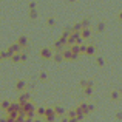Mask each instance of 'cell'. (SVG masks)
<instances>
[{
  "label": "cell",
  "mask_w": 122,
  "mask_h": 122,
  "mask_svg": "<svg viewBox=\"0 0 122 122\" xmlns=\"http://www.w3.org/2000/svg\"><path fill=\"white\" fill-rule=\"evenodd\" d=\"M62 54H63V59L65 60H68V62H73V60H77V57H79V54H76V53H73L71 51V48H65V50L62 51Z\"/></svg>",
  "instance_id": "1"
},
{
  "label": "cell",
  "mask_w": 122,
  "mask_h": 122,
  "mask_svg": "<svg viewBox=\"0 0 122 122\" xmlns=\"http://www.w3.org/2000/svg\"><path fill=\"white\" fill-rule=\"evenodd\" d=\"M57 113H56V110H54V107L53 108H46V111H45V114H43V121H56L57 119Z\"/></svg>",
  "instance_id": "2"
},
{
  "label": "cell",
  "mask_w": 122,
  "mask_h": 122,
  "mask_svg": "<svg viewBox=\"0 0 122 122\" xmlns=\"http://www.w3.org/2000/svg\"><path fill=\"white\" fill-rule=\"evenodd\" d=\"M53 56H54V50H51V48L45 46V48H42V50H40V57H42L43 60L53 59Z\"/></svg>",
  "instance_id": "3"
},
{
  "label": "cell",
  "mask_w": 122,
  "mask_h": 122,
  "mask_svg": "<svg viewBox=\"0 0 122 122\" xmlns=\"http://www.w3.org/2000/svg\"><path fill=\"white\" fill-rule=\"evenodd\" d=\"M76 111H77V114H83V116H88V114H90V110H88V104H85V102H82V104H79L77 107H76Z\"/></svg>",
  "instance_id": "4"
},
{
  "label": "cell",
  "mask_w": 122,
  "mask_h": 122,
  "mask_svg": "<svg viewBox=\"0 0 122 122\" xmlns=\"http://www.w3.org/2000/svg\"><path fill=\"white\" fill-rule=\"evenodd\" d=\"M8 51H9V54L12 56L14 53H22V51H23V46H22L19 42H15V43H11L8 46Z\"/></svg>",
  "instance_id": "5"
},
{
  "label": "cell",
  "mask_w": 122,
  "mask_h": 122,
  "mask_svg": "<svg viewBox=\"0 0 122 122\" xmlns=\"http://www.w3.org/2000/svg\"><path fill=\"white\" fill-rule=\"evenodd\" d=\"M30 99H31V94H30V91H25V90H23V91H20V94H19L17 101L20 102L22 105H23L25 102H28V101H30Z\"/></svg>",
  "instance_id": "6"
},
{
  "label": "cell",
  "mask_w": 122,
  "mask_h": 122,
  "mask_svg": "<svg viewBox=\"0 0 122 122\" xmlns=\"http://www.w3.org/2000/svg\"><path fill=\"white\" fill-rule=\"evenodd\" d=\"M22 107H23V111H25V113H34V111L37 110V108H36V105H34L31 101L25 102V104L22 105Z\"/></svg>",
  "instance_id": "7"
},
{
  "label": "cell",
  "mask_w": 122,
  "mask_h": 122,
  "mask_svg": "<svg viewBox=\"0 0 122 122\" xmlns=\"http://www.w3.org/2000/svg\"><path fill=\"white\" fill-rule=\"evenodd\" d=\"M53 60L56 63H60V62H63V54H62V51H54V56H53Z\"/></svg>",
  "instance_id": "8"
},
{
  "label": "cell",
  "mask_w": 122,
  "mask_h": 122,
  "mask_svg": "<svg viewBox=\"0 0 122 122\" xmlns=\"http://www.w3.org/2000/svg\"><path fill=\"white\" fill-rule=\"evenodd\" d=\"M25 88H26V82H25L23 79H19V81L15 82V90L20 93V91H23Z\"/></svg>",
  "instance_id": "9"
},
{
  "label": "cell",
  "mask_w": 122,
  "mask_h": 122,
  "mask_svg": "<svg viewBox=\"0 0 122 122\" xmlns=\"http://www.w3.org/2000/svg\"><path fill=\"white\" fill-rule=\"evenodd\" d=\"M53 50L54 51H63L65 50V43H62V42L57 39L56 42H54V45H53Z\"/></svg>",
  "instance_id": "10"
},
{
  "label": "cell",
  "mask_w": 122,
  "mask_h": 122,
  "mask_svg": "<svg viewBox=\"0 0 122 122\" xmlns=\"http://www.w3.org/2000/svg\"><path fill=\"white\" fill-rule=\"evenodd\" d=\"M54 110H56V113H57V116H59V117H62V116H65V114H66L65 108H63L62 105H54Z\"/></svg>",
  "instance_id": "11"
},
{
  "label": "cell",
  "mask_w": 122,
  "mask_h": 122,
  "mask_svg": "<svg viewBox=\"0 0 122 122\" xmlns=\"http://www.w3.org/2000/svg\"><path fill=\"white\" fill-rule=\"evenodd\" d=\"M85 54H86V56H90V57H91V56H96V46L93 43H90L88 46H86V53Z\"/></svg>",
  "instance_id": "12"
},
{
  "label": "cell",
  "mask_w": 122,
  "mask_h": 122,
  "mask_svg": "<svg viewBox=\"0 0 122 122\" xmlns=\"http://www.w3.org/2000/svg\"><path fill=\"white\" fill-rule=\"evenodd\" d=\"M9 107H11V101H6V99H5V101L0 102V110H3L5 113L8 111V108H9Z\"/></svg>",
  "instance_id": "13"
},
{
  "label": "cell",
  "mask_w": 122,
  "mask_h": 122,
  "mask_svg": "<svg viewBox=\"0 0 122 122\" xmlns=\"http://www.w3.org/2000/svg\"><path fill=\"white\" fill-rule=\"evenodd\" d=\"M79 85H81V88H86V86H94V82L88 81V79H82Z\"/></svg>",
  "instance_id": "14"
},
{
  "label": "cell",
  "mask_w": 122,
  "mask_h": 122,
  "mask_svg": "<svg viewBox=\"0 0 122 122\" xmlns=\"http://www.w3.org/2000/svg\"><path fill=\"white\" fill-rule=\"evenodd\" d=\"M81 36H82L85 40H86V39H90V37H91V30H90V28H82Z\"/></svg>",
  "instance_id": "15"
},
{
  "label": "cell",
  "mask_w": 122,
  "mask_h": 122,
  "mask_svg": "<svg viewBox=\"0 0 122 122\" xmlns=\"http://www.w3.org/2000/svg\"><path fill=\"white\" fill-rule=\"evenodd\" d=\"M119 97H121V91L119 90H113V91L110 93V99L111 101H119Z\"/></svg>",
  "instance_id": "16"
},
{
  "label": "cell",
  "mask_w": 122,
  "mask_h": 122,
  "mask_svg": "<svg viewBox=\"0 0 122 122\" xmlns=\"http://www.w3.org/2000/svg\"><path fill=\"white\" fill-rule=\"evenodd\" d=\"M83 94L86 96V97H90V96H93V93H94V86H86V88H82Z\"/></svg>",
  "instance_id": "17"
},
{
  "label": "cell",
  "mask_w": 122,
  "mask_h": 122,
  "mask_svg": "<svg viewBox=\"0 0 122 122\" xmlns=\"http://www.w3.org/2000/svg\"><path fill=\"white\" fill-rule=\"evenodd\" d=\"M20 54H22V53H14V54L11 56V62H12V63H19V62H22Z\"/></svg>",
  "instance_id": "18"
},
{
  "label": "cell",
  "mask_w": 122,
  "mask_h": 122,
  "mask_svg": "<svg viewBox=\"0 0 122 122\" xmlns=\"http://www.w3.org/2000/svg\"><path fill=\"white\" fill-rule=\"evenodd\" d=\"M17 42H19V43H20L23 48L28 46V37H26V36H20V37L17 39Z\"/></svg>",
  "instance_id": "19"
},
{
  "label": "cell",
  "mask_w": 122,
  "mask_h": 122,
  "mask_svg": "<svg viewBox=\"0 0 122 122\" xmlns=\"http://www.w3.org/2000/svg\"><path fill=\"white\" fill-rule=\"evenodd\" d=\"M76 116H77V111H76V108H74V110H70V111H68L70 121H76Z\"/></svg>",
  "instance_id": "20"
},
{
  "label": "cell",
  "mask_w": 122,
  "mask_h": 122,
  "mask_svg": "<svg viewBox=\"0 0 122 122\" xmlns=\"http://www.w3.org/2000/svg\"><path fill=\"white\" fill-rule=\"evenodd\" d=\"M46 25H48L50 28L56 26V19H54V17H48V19H46Z\"/></svg>",
  "instance_id": "21"
},
{
  "label": "cell",
  "mask_w": 122,
  "mask_h": 122,
  "mask_svg": "<svg viewBox=\"0 0 122 122\" xmlns=\"http://www.w3.org/2000/svg\"><path fill=\"white\" fill-rule=\"evenodd\" d=\"M82 28H83L82 22H79V23H74V25H73V31H77V33H81Z\"/></svg>",
  "instance_id": "22"
},
{
  "label": "cell",
  "mask_w": 122,
  "mask_h": 122,
  "mask_svg": "<svg viewBox=\"0 0 122 122\" xmlns=\"http://www.w3.org/2000/svg\"><path fill=\"white\" fill-rule=\"evenodd\" d=\"M37 17H39V14H37L36 9H30V19H31V20H36Z\"/></svg>",
  "instance_id": "23"
},
{
  "label": "cell",
  "mask_w": 122,
  "mask_h": 122,
  "mask_svg": "<svg viewBox=\"0 0 122 122\" xmlns=\"http://www.w3.org/2000/svg\"><path fill=\"white\" fill-rule=\"evenodd\" d=\"M96 30H97V33H104L105 31V23L104 22H99L97 26H96Z\"/></svg>",
  "instance_id": "24"
},
{
  "label": "cell",
  "mask_w": 122,
  "mask_h": 122,
  "mask_svg": "<svg viewBox=\"0 0 122 122\" xmlns=\"http://www.w3.org/2000/svg\"><path fill=\"white\" fill-rule=\"evenodd\" d=\"M96 63H97V66H104V65H105V60H104V57H101V56H96Z\"/></svg>",
  "instance_id": "25"
},
{
  "label": "cell",
  "mask_w": 122,
  "mask_h": 122,
  "mask_svg": "<svg viewBox=\"0 0 122 122\" xmlns=\"http://www.w3.org/2000/svg\"><path fill=\"white\" fill-rule=\"evenodd\" d=\"M82 25H83V28H90V26H91V20H90L88 17L82 19Z\"/></svg>",
  "instance_id": "26"
},
{
  "label": "cell",
  "mask_w": 122,
  "mask_h": 122,
  "mask_svg": "<svg viewBox=\"0 0 122 122\" xmlns=\"http://www.w3.org/2000/svg\"><path fill=\"white\" fill-rule=\"evenodd\" d=\"M45 111H46V108H45V107H37V110H36V113H37V116H42V117H43V114H45Z\"/></svg>",
  "instance_id": "27"
},
{
  "label": "cell",
  "mask_w": 122,
  "mask_h": 122,
  "mask_svg": "<svg viewBox=\"0 0 122 122\" xmlns=\"http://www.w3.org/2000/svg\"><path fill=\"white\" fill-rule=\"evenodd\" d=\"M39 81H42V82H46L48 81V74L45 71H40V74H39Z\"/></svg>",
  "instance_id": "28"
},
{
  "label": "cell",
  "mask_w": 122,
  "mask_h": 122,
  "mask_svg": "<svg viewBox=\"0 0 122 122\" xmlns=\"http://www.w3.org/2000/svg\"><path fill=\"white\" fill-rule=\"evenodd\" d=\"M71 51L73 53H76V54H81V50H79V43H74V45H71Z\"/></svg>",
  "instance_id": "29"
},
{
  "label": "cell",
  "mask_w": 122,
  "mask_h": 122,
  "mask_svg": "<svg viewBox=\"0 0 122 122\" xmlns=\"http://www.w3.org/2000/svg\"><path fill=\"white\" fill-rule=\"evenodd\" d=\"M71 33H73V26H66L65 30L62 31V34H65L66 37H68V36H70V34H71Z\"/></svg>",
  "instance_id": "30"
},
{
  "label": "cell",
  "mask_w": 122,
  "mask_h": 122,
  "mask_svg": "<svg viewBox=\"0 0 122 122\" xmlns=\"http://www.w3.org/2000/svg\"><path fill=\"white\" fill-rule=\"evenodd\" d=\"M86 46H88V45H85L82 42V43H79V50H81V54H85L86 53Z\"/></svg>",
  "instance_id": "31"
},
{
  "label": "cell",
  "mask_w": 122,
  "mask_h": 122,
  "mask_svg": "<svg viewBox=\"0 0 122 122\" xmlns=\"http://www.w3.org/2000/svg\"><path fill=\"white\" fill-rule=\"evenodd\" d=\"M20 57H22V62H26V60H28V54L26 53H22Z\"/></svg>",
  "instance_id": "32"
},
{
  "label": "cell",
  "mask_w": 122,
  "mask_h": 122,
  "mask_svg": "<svg viewBox=\"0 0 122 122\" xmlns=\"http://www.w3.org/2000/svg\"><path fill=\"white\" fill-rule=\"evenodd\" d=\"M28 8L30 9H36V2H30L28 3Z\"/></svg>",
  "instance_id": "33"
},
{
  "label": "cell",
  "mask_w": 122,
  "mask_h": 122,
  "mask_svg": "<svg viewBox=\"0 0 122 122\" xmlns=\"http://www.w3.org/2000/svg\"><path fill=\"white\" fill-rule=\"evenodd\" d=\"M88 110H90V113H93V111L96 110V107H94V104H88Z\"/></svg>",
  "instance_id": "34"
},
{
  "label": "cell",
  "mask_w": 122,
  "mask_h": 122,
  "mask_svg": "<svg viewBox=\"0 0 122 122\" xmlns=\"http://www.w3.org/2000/svg\"><path fill=\"white\" fill-rule=\"evenodd\" d=\"M116 119L117 121H122V113H121V111H117V113H116Z\"/></svg>",
  "instance_id": "35"
},
{
  "label": "cell",
  "mask_w": 122,
  "mask_h": 122,
  "mask_svg": "<svg viewBox=\"0 0 122 122\" xmlns=\"http://www.w3.org/2000/svg\"><path fill=\"white\" fill-rule=\"evenodd\" d=\"M117 20L122 22V12H119V14H117Z\"/></svg>",
  "instance_id": "36"
},
{
  "label": "cell",
  "mask_w": 122,
  "mask_h": 122,
  "mask_svg": "<svg viewBox=\"0 0 122 122\" xmlns=\"http://www.w3.org/2000/svg\"><path fill=\"white\" fill-rule=\"evenodd\" d=\"M77 0H68V3H76Z\"/></svg>",
  "instance_id": "37"
}]
</instances>
